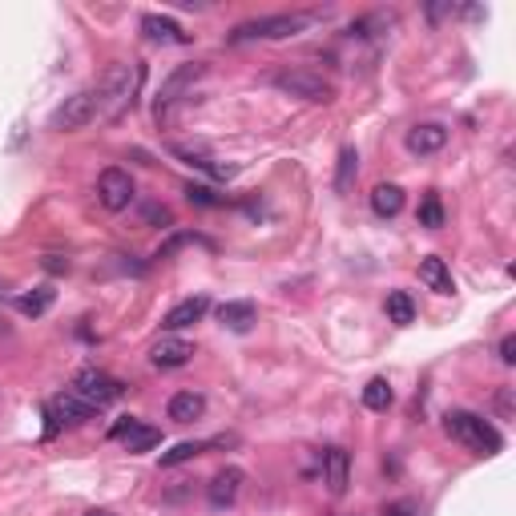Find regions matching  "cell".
<instances>
[{"mask_svg":"<svg viewBox=\"0 0 516 516\" xmlns=\"http://www.w3.org/2000/svg\"><path fill=\"white\" fill-rule=\"evenodd\" d=\"M142 77H145V69L137 61H113L109 73H105V81H101V89H97V117L117 121L121 113L133 109Z\"/></svg>","mask_w":516,"mask_h":516,"instance_id":"1","label":"cell"},{"mask_svg":"<svg viewBox=\"0 0 516 516\" xmlns=\"http://www.w3.org/2000/svg\"><path fill=\"white\" fill-rule=\"evenodd\" d=\"M443 432L456 443H464L468 452H476V456H496V452L504 448L500 432L488 419L476 416V411H448V416H443Z\"/></svg>","mask_w":516,"mask_h":516,"instance_id":"2","label":"cell"},{"mask_svg":"<svg viewBox=\"0 0 516 516\" xmlns=\"http://www.w3.org/2000/svg\"><path fill=\"white\" fill-rule=\"evenodd\" d=\"M314 24L311 13H279V16H258V21H246L230 32V45H242V40H287L298 37Z\"/></svg>","mask_w":516,"mask_h":516,"instance_id":"3","label":"cell"},{"mask_svg":"<svg viewBox=\"0 0 516 516\" xmlns=\"http://www.w3.org/2000/svg\"><path fill=\"white\" fill-rule=\"evenodd\" d=\"M274 89H279V93L298 97V101H314V105H327L331 97H335V85H331L322 73H314V69H282V73H274Z\"/></svg>","mask_w":516,"mask_h":516,"instance_id":"4","label":"cell"},{"mask_svg":"<svg viewBox=\"0 0 516 516\" xmlns=\"http://www.w3.org/2000/svg\"><path fill=\"white\" fill-rule=\"evenodd\" d=\"M73 395H81L93 411H101L125 395V383L105 375V371H97V367H85V371H77V379H73Z\"/></svg>","mask_w":516,"mask_h":516,"instance_id":"5","label":"cell"},{"mask_svg":"<svg viewBox=\"0 0 516 516\" xmlns=\"http://www.w3.org/2000/svg\"><path fill=\"white\" fill-rule=\"evenodd\" d=\"M97 117V89H81V93L64 97V105H56V113L48 117V129L56 133H77Z\"/></svg>","mask_w":516,"mask_h":516,"instance_id":"6","label":"cell"},{"mask_svg":"<svg viewBox=\"0 0 516 516\" xmlns=\"http://www.w3.org/2000/svg\"><path fill=\"white\" fill-rule=\"evenodd\" d=\"M97 202H101L105 210H125L129 202H133V177H129V169L121 166H109L101 169V177H97Z\"/></svg>","mask_w":516,"mask_h":516,"instance_id":"7","label":"cell"},{"mask_svg":"<svg viewBox=\"0 0 516 516\" xmlns=\"http://www.w3.org/2000/svg\"><path fill=\"white\" fill-rule=\"evenodd\" d=\"M89 419H93V408H89L81 395L61 391L48 400V435H53L56 427H81V424H89Z\"/></svg>","mask_w":516,"mask_h":516,"instance_id":"8","label":"cell"},{"mask_svg":"<svg viewBox=\"0 0 516 516\" xmlns=\"http://www.w3.org/2000/svg\"><path fill=\"white\" fill-rule=\"evenodd\" d=\"M109 435L125 443V452H150V448H158V443H161V432H158V427L142 424V419H133V416L117 419Z\"/></svg>","mask_w":516,"mask_h":516,"instance_id":"9","label":"cell"},{"mask_svg":"<svg viewBox=\"0 0 516 516\" xmlns=\"http://www.w3.org/2000/svg\"><path fill=\"white\" fill-rule=\"evenodd\" d=\"M242 480H246V472H242V468H234V464L222 468V472L206 484V500L214 508H230L234 500H238V492H242Z\"/></svg>","mask_w":516,"mask_h":516,"instance_id":"10","label":"cell"},{"mask_svg":"<svg viewBox=\"0 0 516 516\" xmlns=\"http://www.w3.org/2000/svg\"><path fill=\"white\" fill-rule=\"evenodd\" d=\"M322 484H327L331 496H343L347 492V484H351V456L343 448L322 452Z\"/></svg>","mask_w":516,"mask_h":516,"instance_id":"11","label":"cell"},{"mask_svg":"<svg viewBox=\"0 0 516 516\" xmlns=\"http://www.w3.org/2000/svg\"><path fill=\"white\" fill-rule=\"evenodd\" d=\"M202 73H206V64H182V69H174V73H169V77H166V85H161V93H158V117L169 109V105L177 101V97L185 93V89L194 85V81L202 77Z\"/></svg>","mask_w":516,"mask_h":516,"instance_id":"12","label":"cell"},{"mask_svg":"<svg viewBox=\"0 0 516 516\" xmlns=\"http://www.w3.org/2000/svg\"><path fill=\"white\" fill-rule=\"evenodd\" d=\"M190 355H194V343L174 339V335L158 339V343L150 347V363H153V367H185V363H190Z\"/></svg>","mask_w":516,"mask_h":516,"instance_id":"13","label":"cell"},{"mask_svg":"<svg viewBox=\"0 0 516 516\" xmlns=\"http://www.w3.org/2000/svg\"><path fill=\"white\" fill-rule=\"evenodd\" d=\"M443 145H448V129L435 125V121H424V125H416L408 133V150L416 153V158H427V153H440Z\"/></svg>","mask_w":516,"mask_h":516,"instance_id":"14","label":"cell"},{"mask_svg":"<svg viewBox=\"0 0 516 516\" xmlns=\"http://www.w3.org/2000/svg\"><path fill=\"white\" fill-rule=\"evenodd\" d=\"M142 32L150 40H161V45H185V40H190V32H185L182 24L169 21V16H158V13L142 16Z\"/></svg>","mask_w":516,"mask_h":516,"instance_id":"15","label":"cell"},{"mask_svg":"<svg viewBox=\"0 0 516 516\" xmlns=\"http://www.w3.org/2000/svg\"><path fill=\"white\" fill-rule=\"evenodd\" d=\"M210 311V298L206 295H194V298H182V303L174 306V311L161 319V327L166 331H182V327H194V322L202 319V314Z\"/></svg>","mask_w":516,"mask_h":516,"instance_id":"16","label":"cell"},{"mask_svg":"<svg viewBox=\"0 0 516 516\" xmlns=\"http://www.w3.org/2000/svg\"><path fill=\"white\" fill-rule=\"evenodd\" d=\"M419 282H424L427 290H435V295H452V290H456L448 262H443V258H435V254H427L424 262H419Z\"/></svg>","mask_w":516,"mask_h":516,"instance_id":"17","label":"cell"},{"mask_svg":"<svg viewBox=\"0 0 516 516\" xmlns=\"http://www.w3.org/2000/svg\"><path fill=\"white\" fill-rule=\"evenodd\" d=\"M218 322L230 331H250L258 322V306L254 303H222L218 306Z\"/></svg>","mask_w":516,"mask_h":516,"instance_id":"18","label":"cell"},{"mask_svg":"<svg viewBox=\"0 0 516 516\" xmlns=\"http://www.w3.org/2000/svg\"><path fill=\"white\" fill-rule=\"evenodd\" d=\"M202 411H206V400L198 391H177L169 400V419L174 424H194V419H202Z\"/></svg>","mask_w":516,"mask_h":516,"instance_id":"19","label":"cell"},{"mask_svg":"<svg viewBox=\"0 0 516 516\" xmlns=\"http://www.w3.org/2000/svg\"><path fill=\"white\" fill-rule=\"evenodd\" d=\"M371 210H375L379 218H395L403 210V190H400V185H391V182L375 185V190H371Z\"/></svg>","mask_w":516,"mask_h":516,"instance_id":"20","label":"cell"},{"mask_svg":"<svg viewBox=\"0 0 516 516\" xmlns=\"http://www.w3.org/2000/svg\"><path fill=\"white\" fill-rule=\"evenodd\" d=\"M383 306H387V319H391L395 327H408V322H416V303H411L408 290H391Z\"/></svg>","mask_w":516,"mask_h":516,"instance_id":"21","label":"cell"},{"mask_svg":"<svg viewBox=\"0 0 516 516\" xmlns=\"http://www.w3.org/2000/svg\"><path fill=\"white\" fill-rule=\"evenodd\" d=\"M53 298H56L53 287H37V290H29V295L16 298V311L29 314V319H37V314H45L48 306H53Z\"/></svg>","mask_w":516,"mask_h":516,"instance_id":"22","label":"cell"},{"mask_svg":"<svg viewBox=\"0 0 516 516\" xmlns=\"http://www.w3.org/2000/svg\"><path fill=\"white\" fill-rule=\"evenodd\" d=\"M355 174H359V153H355L351 145H343V150H339V174H335V190H339V194H351V185H355Z\"/></svg>","mask_w":516,"mask_h":516,"instance_id":"23","label":"cell"},{"mask_svg":"<svg viewBox=\"0 0 516 516\" xmlns=\"http://www.w3.org/2000/svg\"><path fill=\"white\" fill-rule=\"evenodd\" d=\"M391 400H395V391H391V383H387L383 375H375L367 387H363V403H367L371 411H387Z\"/></svg>","mask_w":516,"mask_h":516,"instance_id":"24","label":"cell"},{"mask_svg":"<svg viewBox=\"0 0 516 516\" xmlns=\"http://www.w3.org/2000/svg\"><path fill=\"white\" fill-rule=\"evenodd\" d=\"M206 448H210V440H185V443H177V448L161 452V468H174V464H185V460L202 456V452H206Z\"/></svg>","mask_w":516,"mask_h":516,"instance_id":"25","label":"cell"},{"mask_svg":"<svg viewBox=\"0 0 516 516\" xmlns=\"http://www.w3.org/2000/svg\"><path fill=\"white\" fill-rule=\"evenodd\" d=\"M419 226H427V230H440L443 226V206H440V194L435 190H427L424 194V202H419Z\"/></svg>","mask_w":516,"mask_h":516,"instance_id":"26","label":"cell"},{"mask_svg":"<svg viewBox=\"0 0 516 516\" xmlns=\"http://www.w3.org/2000/svg\"><path fill=\"white\" fill-rule=\"evenodd\" d=\"M185 198L194 206H222V198H214V190H206V185H185Z\"/></svg>","mask_w":516,"mask_h":516,"instance_id":"27","label":"cell"},{"mask_svg":"<svg viewBox=\"0 0 516 516\" xmlns=\"http://www.w3.org/2000/svg\"><path fill=\"white\" fill-rule=\"evenodd\" d=\"M142 218H145V222H153V226H174V214H169V206H158V202H150V206L142 210Z\"/></svg>","mask_w":516,"mask_h":516,"instance_id":"28","label":"cell"},{"mask_svg":"<svg viewBox=\"0 0 516 516\" xmlns=\"http://www.w3.org/2000/svg\"><path fill=\"white\" fill-rule=\"evenodd\" d=\"M500 359H504V363H516V335H504V339H500Z\"/></svg>","mask_w":516,"mask_h":516,"instance_id":"29","label":"cell"},{"mask_svg":"<svg viewBox=\"0 0 516 516\" xmlns=\"http://www.w3.org/2000/svg\"><path fill=\"white\" fill-rule=\"evenodd\" d=\"M45 271L61 274V271H69V262H64V258H56V254H45Z\"/></svg>","mask_w":516,"mask_h":516,"instance_id":"30","label":"cell"},{"mask_svg":"<svg viewBox=\"0 0 516 516\" xmlns=\"http://www.w3.org/2000/svg\"><path fill=\"white\" fill-rule=\"evenodd\" d=\"M411 512V504H391V508H383V516H408Z\"/></svg>","mask_w":516,"mask_h":516,"instance_id":"31","label":"cell"},{"mask_svg":"<svg viewBox=\"0 0 516 516\" xmlns=\"http://www.w3.org/2000/svg\"><path fill=\"white\" fill-rule=\"evenodd\" d=\"M85 516H113L109 508H93V512H85Z\"/></svg>","mask_w":516,"mask_h":516,"instance_id":"32","label":"cell"}]
</instances>
